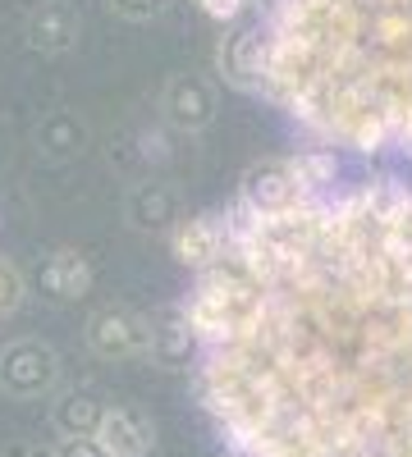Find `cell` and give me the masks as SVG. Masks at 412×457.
Segmentation results:
<instances>
[{
  "label": "cell",
  "mask_w": 412,
  "mask_h": 457,
  "mask_svg": "<svg viewBox=\"0 0 412 457\" xmlns=\"http://www.w3.org/2000/svg\"><path fill=\"white\" fill-rule=\"evenodd\" d=\"M183 307L198 403L234 457H412V179L230 206Z\"/></svg>",
  "instance_id": "obj_1"
},
{
  "label": "cell",
  "mask_w": 412,
  "mask_h": 457,
  "mask_svg": "<svg viewBox=\"0 0 412 457\" xmlns=\"http://www.w3.org/2000/svg\"><path fill=\"white\" fill-rule=\"evenodd\" d=\"M266 92L321 146L412 161V0H271Z\"/></svg>",
  "instance_id": "obj_2"
},
{
  "label": "cell",
  "mask_w": 412,
  "mask_h": 457,
  "mask_svg": "<svg viewBox=\"0 0 412 457\" xmlns=\"http://www.w3.org/2000/svg\"><path fill=\"white\" fill-rule=\"evenodd\" d=\"M60 353L51 348L46 338H14L0 348V394L10 398H46L60 385Z\"/></svg>",
  "instance_id": "obj_3"
},
{
  "label": "cell",
  "mask_w": 412,
  "mask_h": 457,
  "mask_svg": "<svg viewBox=\"0 0 412 457\" xmlns=\"http://www.w3.org/2000/svg\"><path fill=\"white\" fill-rule=\"evenodd\" d=\"M215 73L243 96L266 87V32H261V19L230 23V32L215 42Z\"/></svg>",
  "instance_id": "obj_4"
},
{
  "label": "cell",
  "mask_w": 412,
  "mask_h": 457,
  "mask_svg": "<svg viewBox=\"0 0 412 457\" xmlns=\"http://www.w3.org/2000/svg\"><path fill=\"white\" fill-rule=\"evenodd\" d=\"M312 193L303 183H298L289 156H271V161H256L243 170L239 179V211L248 215H280L298 202H307Z\"/></svg>",
  "instance_id": "obj_5"
},
{
  "label": "cell",
  "mask_w": 412,
  "mask_h": 457,
  "mask_svg": "<svg viewBox=\"0 0 412 457\" xmlns=\"http://www.w3.org/2000/svg\"><path fill=\"white\" fill-rule=\"evenodd\" d=\"M83 338L101 361H133L152 353V316H142L133 307H101L88 320Z\"/></svg>",
  "instance_id": "obj_6"
},
{
  "label": "cell",
  "mask_w": 412,
  "mask_h": 457,
  "mask_svg": "<svg viewBox=\"0 0 412 457\" xmlns=\"http://www.w3.org/2000/svg\"><path fill=\"white\" fill-rule=\"evenodd\" d=\"M215 83L202 79V73H174L161 92V120L174 133H206L215 124Z\"/></svg>",
  "instance_id": "obj_7"
},
{
  "label": "cell",
  "mask_w": 412,
  "mask_h": 457,
  "mask_svg": "<svg viewBox=\"0 0 412 457\" xmlns=\"http://www.w3.org/2000/svg\"><path fill=\"white\" fill-rule=\"evenodd\" d=\"M230 243V211H202V215H183L170 234V252L179 265L189 270H206L215 256Z\"/></svg>",
  "instance_id": "obj_8"
},
{
  "label": "cell",
  "mask_w": 412,
  "mask_h": 457,
  "mask_svg": "<svg viewBox=\"0 0 412 457\" xmlns=\"http://www.w3.org/2000/svg\"><path fill=\"white\" fill-rule=\"evenodd\" d=\"M152 357L161 370H193L198 357V334L189 320V307H165L161 316H152Z\"/></svg>",
  "instance_id": "obj_9"
},
{
  "label": "cell",
  "mask_w": 412,
  "mask_h": 457,
  "mask_svg": "<svg viewBox=\"0 0 412 457\" xmlns=\"http://www.w3.org/2000/svg\"><path fill=\"white\" fill-rule=\"evenodd\" d=\"M79 32L83 19L69 0H42L32 14H28V46L42 51V55H64L79 46Z\"/></svg>",
  "instance_id": "obj_10"
},
{
  "label": "cell",
  "mask_w": 412,
  "mask_h": 457,
  "mask_svg": "<svg viewBox=\"0 0 412 457\" xmlns=\"http://www.w3.org/2000/svg\"><path fill=\"white\" fill-rule=\"evenodd\" d=\"M124 215L138 234H174V224L183 220L179 215V193L170 183H138L129 202H124Z\"/></svg>",
  "instance_id": "obj_11"
},
{
  "label": "cell",
  "mask_w": 412,
  "mask_h": 457,
  "mask_svg": "<svg viewBox=\"0 0 412 457\" xmlns=\"http://www.w3.org/2000/svg\"><path fill=\"white\" fill-rule=\"evenodd\" d=\"M97 439H101V448L110 457H147L152 444H156V430H152V421H147L138 407H110Z\"/></svg>",
  "instance_id": "obj_12"
},
{
  "label": "cell",
  "mask_w": 412,
  "mask_h": 457,
  "mask_svg": "<svg viewBox=\"0 0 412 457\" xmlns=\"http://www.w3.org/2000/svg\"><path fill=\"white\" fill-rule=\"evenodd\" d=\"M88 288H92V265H88L83 252L60 247V252L46 256V265H42V293H46L51 302L69 307V302L88 297Z\"/></svg>",
  "instance_id": "obj_13"
},
{
  "label": "cell",
  "mask_w": 412,
  "mask_h": 457,
  "mask_svg": "<svg viewBox=\"0 0 412 457\" xmlns=\"http://www.w3.org/2000/svg\"><path fill=\"white\" fill-rule=\"evenodd\" d=\"M105 411H110V407H105L97 394L69 389V394H60L55 407H51V426H55L60 439H97V430H101V421H105Z\"/></svg>",
  "instance_id": "obj_14"
},
{
  "label": "cell",
  "mask_w": 412,
  "mask_h": 457,
  "mask_svg": "<svg viewBox=\"0 0 412 457\" xmlns=\"http://www.w3.org/2000/svg\"><path fill=\"white\" fill-rule=\"evenodd\" d=\"M289 165L312 197L340 187V156H334V146H307V151H298V156H289Z\"/></svg>",
  "instance_id": "obj_15"
},
{
  "label": "cell",
  "mask_w": 412,
  "mask_h": 457,
  "mask_svg": "<svg viewBox=\"0 0 412 457\" xmlns=\"http://www.w3.org/2000/svg\"><path fill=\"white\" fill-rule=\"evenodd\" d=\"M37 146L51 161H69L73 151H83V124L73 120L69 110H51L42 124H37Z\"/></svg>",
  "instance_id": "obj_16"
},
{
  "label": "cell",
  "mask_w": 412,
  "mask_h": 457,
  "mask_svg": "<svg viewBox=\"0 0 412 457\" xmlns=\"http://www.w3.org/2000/svg\"><path fill=\"white\" fill-rule=\"evenodd\" d=\"M23 297H28L23 270H19L10 256H0V320H10V316L23 307Z\"/></svg>",
  "instance_id": "obj_17"
},
{
  "label": "cell",
  "mask_w": 412,
  "mask_h": 457,
  "mask_svg": "<svg viewBox=\"0 0 412 457\" xmlns=\"http://www.w3.org/2000/svg\"><path fill=\"white\" fill-rule=\"evenodd\" d=\"M105 5H110V14H120L129 23H152V19L165 14L170 0H105Z\"/></svg>",
  "instance_id": "obj_18"
},
{
  "label": "cell",
  "mask_w": 412,
  "mask_h": 457,
  "mask_svg": "<svg viewBox=\"0 0 412 457\" xmlns=\"http://www.w3.org/2000/svg\"><path fill=\"white\" fill-rule=\"evenodd\" d=\"M193 5H198L206 19H215V23H239V19L248 14L252 0H193Z\"/></svg>",
  "instance_id": "obj_19"
},
{
  "label": "cell",
  "mask_w": 412,
  "mask_h": 457,
  "mask_svg": "<svg viewBox=\"0 0 412 457\" xmlns=\"http://www.w3.org/2000/svg\"><path fill=\"white\" fill-rule=\"evenodd\" d=\"M51 457H110V453L101 448V439H60Z\"/></svg>",
  "instance_id": "obj_20"
}]
</instances>
